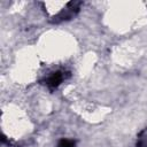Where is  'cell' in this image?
<instances>
[{
  "label": "cell",
  "mask_w": 147,
  "mask_h": 147,
  "mask_svg": "<svg viewBox=\"0 0 147 147\" xmlns=\"http://www.w3.org/2000/svg\"><path fill=\"white\" fill-rule=\"evenodd\" d=\"M137 147H147V127L144 129L137 139Z\"/></svg>",
  "instance_id": "cell-3"
},
{
  "label": "cell",
  "mask_w": 147,
  "mask_h": 147,
  "mask_svg": "<svg viewBox=\"0 0 147 147\" xmlns=\"http://www.w3.org/2000/svg\"><path fill=\"white\" fill-rule=\"evenodd\" d=\"M57 147H76V140L62 138L57 142Z\"/></svg>",
  "instance_id": "cell-4"
},
{
  "label": "cell",
  "mask_w": 147,
  "mask_h": 147,
  "mask_svg": "<svg viewBox=\"0 0 147 147\" xmlns=\"http://www.w3.org/2000/svg\"><path fill=\"white\" fill-rule=\"evenodd\" d=\"M80 5H82V2H79V1H70V2H67L64 5V7L55 16H53V18L51 21L53 23H61L63 21H69V20L74 18L77 15V13L79 11Z\"/></svg>",
  "instance_id": "cell-1"
},
{
  "label": "cell",
  "mask_w": 147,
  "mask_h": 147,
  "mask_svg": "<svg viewBox=\"0 0 147 147\" xmlns=\"http://www.w3.org/2000/svg\"><path fill=\"white\" fill-rule=\"evenodd\" d=\"M69 76H70V72L63 71V70H57V71L52 72L48 77H46V78L42 80V83H44L51 91H53V90L57 88Z\"/></svg>",
  "instance_id": "cell-2"
}]
</instances>
